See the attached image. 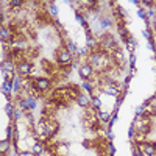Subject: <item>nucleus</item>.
I'll return each instance as SVG.
<instances>
[{"label":"nucleus","instance_id":"obj_1","mask_svg":"<svg viewBox=\"0 0 156 156\" xmlns=\"http://www.w3.org/2000/svg\"><path fill=\"white\" fill-rule=\"evenodd\" d=\"M56 64L58 67H66L73 64V55L66 48V45H62L56 50Z\"/></svg>","mask_w":156,"mask_h":156},{"label":"nucleus","instance_id":"obj_2","mask_svg":"<svg viewBox=\"0 0 156 156\" xmlns=\"http://www.w3.org/2000/svg\"><path fill=\"white\" fill-rule=\"evenodd\" d=\"M98 42H100V48L103 51H106V53H112L117 48V41L111 33H103L101 37L98 39Z\"/></svg>","mask_w":156,"mask_h":156},{"label":"nucleus","instance_id":"obj_3","mask_svg":"<svg viewBox=\"0 0 156 156\" xmlns=\"http://www.w3.org/2000/svg\"><path fill=\"white\" fill-rule=\"evenodd\" d=\"M33 89L37 94L48 92L51 89V78L50 76H36L33 78Z\"/></svg>","mask_w":156,"mask_h":156},{"label":"nucleus","instance_id":"obj_4","mask_svg":"<svg viewBox=\"0 0 156 156\" xmlns=\"http://www.w3.org/2000/svg\"><path fill=\"white\" fill-rule=\"evenodd\" d=\"M16 70L19 72L20 76L28 78L31 75V72H33V62L30 59H27V58H23L19 62H16Z\"/></svg>","mask_w":156,"mask_h":156},{"label":"nucleus","instance_id":"obj_5","mask_svg":"<svg viewBox=\"0 0 156 156\" xmlns=\"http://www.w3.org/2000/svg\"><path fill=\"white\" fill-rule=\"evenodd\" d=\"M17 106H19L20 111H33L36 108V97L25 95L23 98H19Z\"/></svg>","mask_w":156,"mask_h":156},{"label":"nucleus","instance_id":"obj_6","mask_svg":"<svg viewBox=\"0 0 156 156\" xmlns=\"http://www.w3.org/2000/svg\"><path fill=\"white\" fill-rule=\"evenodd\" d=\"M78 73H80L81 80H84V81H90V80H92V76H94V73H95V69L90 66L87 61H84L81 66H80V69H78Z\"/></svg>","mask_w":156,"mask_h":156},{"label":"nucleus","instance_id":"obj_7","mask_svg":"<svg viewBox=\"0 0 156 156\" xmlns=\"http://www.w3.org/2000/svg\"><path fill=\"white\" fill-rule=\"evenodd\" d=\"M142 154H145V156H156V142H142V144L139 145Z\"/></svg>","mask_w":156,"mask_h":156},{"label":"nucleus","instance_id":"obj_8","mask_svg":"<svg viewBox=\"0 0 156 156\" xmlns=\"http://www.w3.org/2000/svg\"><path fill=\"white\" fill-rule=\"evenodd\" d=\"M101 89V92H105L108 95H112V97H117V95H120V83H114V84H106V86H103L100 87Z\"/></svg>","mask_w":156,"mask_h":156},{"label":"nucleus","instance_id":"obj_9","mask_svg":"<svg viewBox=\"0 0 156 156\" xmlns=\"http://www.w3.org/2000/svg\"><path fill=\"white\" fill-rule=\"evenodd\" d=\"M75 101H76L81 108H84V109H90V108H92V105H90V97H87L84 92L78 94V97H76Z\"/></svg>","mask_w":156,"mask_h":156},{"label":"nucleus","instance_id":"obj_10","mask_svg":"<svg viewBox=\"0 0 156 156\" xmlns=\"http://www.w3.org/2000/svg\"><path fill=\"white\" fill-rule=\"evenodd\" d=\"M47 147H45V142H42V140H36L34 144H33V153L36 154V156H41L42 153H44V150H45Z\"/></svg>","mask_w":156,"mask_h":156},{"label":"nucleus","instance_id":"obj_11","mask_svg":"<svg viewBox=\"0 0 156 156\" xmlns=\"http://www.w3.org/2000/svg\"><path fill=\"white\" fill-rule=\"evenodd\" d=\"M2 69L5 73H9V72H14L16 70V62L14 61H11V59H6L2 62Z\"/></svg>","mask_w":156,"mask_h":156},{"label":"nucleus","instance_id":"obj_12","mask_svg":"<svg viewBox=\"0 0 156 156\" xmlns=\"http://www.w3.org/2000/svg\"><path fill=\"white\" fill-rule=\"evenodd\" d=\"M90 105H92V109L95 111H100V106H101V100L98 95H92L90 97Z\"/></svg>","mask_w":156,"mask_h":156},{"label":"nucleus","instance_id":"obj_13","mask_svg":"<svg viewBox=\"0 0 156 156\" xmlns=\"http://www.w3.org/2000/svg\"><path fill=\"white\" fill-rule=\"evenodd\" d=\"M112 25V19L111 17H101L100 19V27L101 28H109Z\"/></svg>","mask_w":156,"mask_h":156},{"label":"nucleus","instance_id":"obj_14","mask_svg":"<svg viewBox=\"0 0 156 156\" xmlns=\"http://www.w3.org/2000/svg\"><path fill=\"white\" fill-rule=\"evenodd\" d=\"M9 5H11V8H12V9H20V8H22V5H23V2H22V0H11Z\"/></svg>","mask_w":156,"mask_h":156},{"label":"nucleus","instance_id":"obj_15","mask_svg":"<svg viewBox=\"0 0 156 156\" xmlns=\"http://www.w3.org/2000/svg\"><path fill=\"white\" fill-rule=\"evenodd\" d=\"M8 148H9V140L8 139L6 140H2V145H0V151H2V154H5L8 151Z\"/></svg>","mask_w":156,"mask_h":156},{"label":"nucleus","instance_id":"obj_16","mask_svg":"<svg viewBox=\"0 0 156 156\" xmlns=\"http://www.w3.org/2000/svg\"><path fill=\"white\" fill-rule=\"evenodd\" d=\"M97 114H98V117H100V120H101V122H109V117H111V115H109L108 112H103V111H98Z\"/></svg>","mask_w":156,"mask_h":156},{"label":"nucleus","instance_id":"obj_17","mask_svg":"<svg viewBox=\"0 0 156 156\" xmlns=\"http://www.w3.org/2000/svg\"><path fill=\"white\" fill-rule=\"evenodd\" d=\"M83 87L87 90L89 94H92V95H94V86L90 84V81H84V83H83Z\"/></svg>","mask_w":156,"mask_h":156},{"label":"nucleus","instance_id":"obj_18","mask_svg":"<svg viewBox=\"0 0 156 156\" xmlns=\"http://www.w3.org/2000/svg\"><path fill=\"white\" fill-rule=\"evenodd\" d=\"M126 47H128V50H129V51H133V50L136 48V42H134V39L129 37L128 41H126Z\"/></svg>","mask_w":156,"mask_h":156},{"label":"nucleus","instance_id":"obj_19","mask_svg":"<svg viewBox=\"0 0 156 156\" xmlns=\"http://www.w3.org/2000/svg\"><path fill=\"white\" fill-rule=\"evenodd\" d=\"M17 156H36V154L33 153V150H22L17 153Z\"/></svg>","mask_w":156,"mask_h":156},{"label":"nucleus","instance_id":"obj_20","mask_svg":"<svg viewBox=\"0 0 156 156\" xmlns=\"http://www.w3.org/2000/svg\"><path fill=\"white\" fill-rule=\"evenodd\" d=\"M144 36L148 39V41H151V31H150L148 28H145V30H144Z\"/></svg>","mask_w":156,"mask_h":156},{"label":"nucleus","instance_id":"obj_21","mask_svg":"<svg viewBox=\"0 0 156 156\" xmlns=\"http://www.w3.org/2000/svg\"><path fill=\"white\" fill-rule=\"evenodd\" d=\"M5 111H6V114H8V115H11V114H12V105H9V103H8L6 108H5Z\"/></svg>","mask_w":156,"mask_h":156},{"label":"nucleus","instance_id":"obj_22","mask_svg":"<svg viewBox=\"0 0 156 156\" xmlns=\"http://www.w3.org/2000/svg\"><path fill=\"white\" fill-rule=\"evenodd\" d=\"M139 16H140V17H144V19H145V12H144V11H142V9H139Z\"/></svg>","mask_w":156,"mask_h":156},{"label":"nucleus","instance_id":"obj_23","mask_svg":"<svg viewBox=\"0 0 156 156\" xmlns=\"http://www.w3.org/2000/svg\"><path fill=\"white\" fill-rule=\"evenodd\" d=\"M153 25H154V28H156V16L153 17Z\"/></svg>","mask_w":156,"mask_h":156}]
</instances>
